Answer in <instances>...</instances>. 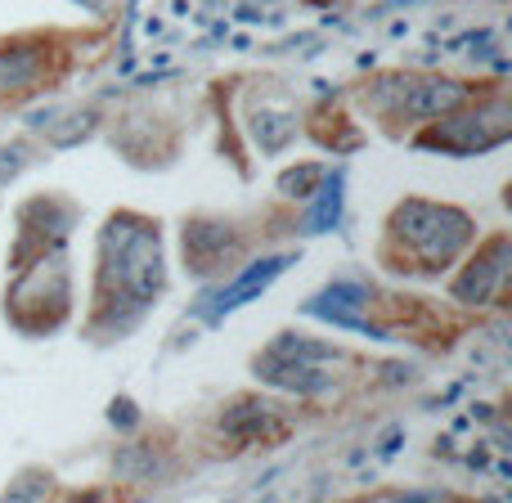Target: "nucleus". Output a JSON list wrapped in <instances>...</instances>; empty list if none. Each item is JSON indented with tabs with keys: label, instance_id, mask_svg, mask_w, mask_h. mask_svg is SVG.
Returning a JSON list of instances; mask_svg holds the SVG:
<instances>
[{
	"label": "nucleus",
	"instance_id": "f03ea898",
	"mask_svg": "<svg viewBox=\"0 0 512 503\" xmlns=\"http://www.w3.org/2000/svg\"><path fill=\"white\" fill-rule=\"evenodd\" d=\"M396 225H400V234H405V239L414 243V248L423 252L432 265H445L454 252L463 248V243H468V234H472V225L463 221L454 207H427V203L400 207Z\"/></svg>",
	"mask_w": 512,
	"mask_h": 503
},
{
	"label": "nucleus",
	"instance_id": "39448f33",
	"mask_svg": "<svg viewBox=\"0 0 512 503\" xmlns=\"http://www.w3.org/2000/svg\"><path fill=\"white\" fill-rule=\"evenodd\" d=\"M337 189H342V180H324V198L315 203V216H306V230H324L328 221H337Z\"/></svg>",
	"mask_w": 512,
	"mask_h": 503
},
{
	"label": "nucleus",
	"instance_id": "7ed1b4c3",
	"mask_svg": "<svg viewBox=\"0 0 512 503\" xmlns=\"http://www.w3.org/2000/svg\"><path fill=\"white\" fill-rule=\"evenodd\" d=\"M288 265H292V256H265L261 265H252V270L243 274L239 283H234V288H225L221 297L212 301V315H225V310L243 306V301L256 297V292H265V288H270V279H274V274H283V270H288Z\"/></svg>",
	"mask_w": 512,
	"mask_h": 503
},
{
	"label": "nucleus",
	"instance_id": "f257e3e1",
	"mask_svg": "<svg viewBox=\"0 0 512 503\" xmlns=\"http://www.w3.org/2000/svg\"><path fill=\"white\" fill-rule=\"evenodd\" d=\"M108 265L117 274V288L131 292L135 301H149L162 288L158 270V234L144 230L140 221L108 225Z\"/></svg>",
	"mask_w": 512,
	"mask_h": 503
},
{
	"label": "nucleus",
	"instance_id": "20e7f679",
	"mask_svg": "<svg viewBox=\"0 0 512 503\" xmlns=\"http://www.w3.org/2000/svg\"><path fill=\"white\" fill-rule=\"evenodd\" d=\"M504 270H508V248H504V243H495V252H490L486 261L472 265V274L463 279V288H459V292H463V297H477V301H481L490 288H499Z\"/></svg>",
	"mask_w": 512,
	"mask_h": 503
}]
</instances>
